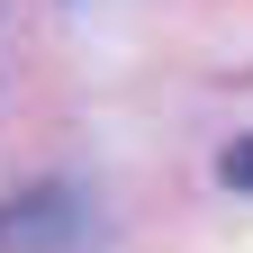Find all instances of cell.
<instances>
[{
  "label": "cell",
  "instance_id": "6da1fadb",
  "mask_svg": "<svg viewBox=\"0 0 253 253\" xmlns=\"http://www.w3.org/2000/svg\"><path fill=\"white\" fill-rule=\"evenodd\" d=\"M217 172H226V190H244V199H253V136L226 145V163H217Z\"/></svg>",
  "mask_w": 253,
  "mask_h": 253
}]
</instances>
